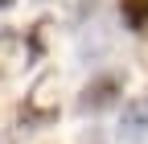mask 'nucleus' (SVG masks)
Returning <instances> with one entry per match:
<instances>
[{"mask_svg": "<svg viewBox=\"0 0 148 144\" xmlns=\"http://www.w3.org/2000/svg\"><path fill=\"white\" fill-rule=\"evenodd\" d=\"M16 115H21L25 123H53L58 119V78L41 74L29 86V95H25V103H21Z\"/></svg>", "mask_w": 148, "mask_h": 144, "instance_id": "f257e3e1", "label": "nucleus"}, {"mask_svg": "<svg viewBox=\"0 0 148 144\" xmlns=\"http://www.w3.org/2000/svg\"><path fill=\"white\" fill-rule=\"evenodd\" d=\"M12 4H16V0H0V8H12Z\"/></svg>", "mask_w": 148, "mask_h": 144, "instance_id": "423d86ee", "label": "nucleus"}, {"mask_svg": "<svg viewBox=\"0 0 148 144\" xmlns=\"http://www.w3.org/2000/svg\"><path fill=\"white\" fill-rule=\"evenodd\" d=\"M119 16L132 33H144L148 29V0H119Z\"/></svg>", "mask_w": 148, "mask_h": 144, "instance_id": "39448f33", "label": "nucleus"}, {"mask_svg": "<svg viewBox=\"0 0 148 144\" xmlns=\"http://www.w3.org/2000/svg\"><path fill=\"white\" fill-rule=\"evenodd\" d=\"M119 95H123V78H119V74H99V78H90V82L82 86L78 111H82V115H95V111H103V107H111Z\"/></svg>", "mask_w": 148, "mask_h": 144, "instance_id": "7ed1b4c3", "label": "nucleus"}, {"mask_svg": "<svg viewBox=\"0 0 148 144\" xmlns=\"http://www.w3.org/2000/svg\"><path fill=\"white\" fill-rule=\"evenodd\" d=\"M37 53H41L37 33H33V37H25V33H16V29H4V33H0V70H4V74L29 66Z\"/></svg>", "mask_w": 148, "mask_h": 144, "instance_id": "f03ea898", "label": "nucleus"}, {"mask_svg": "<svg viewBox=\"0 0 148 144\" xmlns=\"http://www.w3.org/2000/svg\"><path fill=\"white\" fill-rule=\"evenodd\" d=\"M119 140H123V144H144V140H148V99L123 103V115H119Z\"/></svg>", "mask_w": 148, "mask_h": 144, "instance_id": "20e7f679", "label": "nucleus"}]
</instances>
